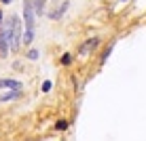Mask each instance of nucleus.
Listing matches in <instances>:
<instances>
[{"label":"nucleus","mask_w":146,"mask_h":141,"mask_svg":"<svg viewBox=\"0 0 146 141\" xmlns=\"http://www.w3.org/2000/svg\"><path fill=\"white\" fill-rule=\"evenodd\" d=\"M42 91H44V93H49V91H51V82H49V80L42 84Z\"/></svg>","instance_id":"nucleus-12"},{"label":"nucleus","mask_w":146,"mask_h":141,"mask_svg":"<svg viewBox=\"0 0 146 141\" xmlns=\"http://www.w3.org/2000/svg\"><path fill=\"white\" fill-rule=\"evenodd\" d=\"M32 7H34V13H42L44 11V0H34Z\"/></svg>","instance_id":"nucleus-7"},{"label":"nucleus","mask_w":146,"mask_h":141,"mask_svg":"<svg viewBox=\"0 0 146 141\" xmlns=\"http://www.w3.org/2000/svg\"><path fill=\"white\" fill-rule=\"evenodd\" d=\"M28 57H30V59H38V51H34V49H32V51L28 53Z\"/></svg>","instance_id":"nucleus-11"},{"label":"nucleus","mask_w":146,"mask_h":141,"mask_svg":"<svg viewBox=\"0 0 146 141\" xmlns=\"http://www.w3.org/2000/svg\"><path fill=\"white\" fill-rule=\"evenodd\" d=\"M32 38H34V32H26V34H23V44H30Z\"/></svg>","instance_id":"nucleus-8"},{"label":"nucleus","mask_w":146,"mask_h":141,"mask_svg":"<svg viewBox=\"0 0 146 141\" xmlns=\"http://www.w3.org/2000/svg\"><path fill=\"white\" fill-rule=\"evenodd\" d=\"M9 21H11V40H9V42H11L13 51H17L19 42H21V23H19V17H15V15L9 19Z\"/></svg>","instance_id":"nucleus-1"},{"label":"nucleus","mask_w":146,"mask_h":141,"mask_svg":"<svg viewBox=\"0 0 146 141\" xmlns=\"http://www.w3.org/2000/svg\"><path fill=\"white\" fill-rule=\"evenodd\" d=\"M0 89H13V91H21L23 84L17 82V80H11V78H2L0 80Z\"/></svg>","instance_id":"nucleus-4"},{"label":"nucleus","mask_w":146,"mask_h":141,"mask_svg":"<svg viewBox=\"0 0 146 141\" xmlns=\"http://www.w3.org/2000/svg\"><path fill=\"white\" fill-rule=\"evenodd\" d=\"M0 21H2V11H0Z\"/></svg>","instance_id":"nucleus-14"},{"label":"nucleus","mask_w":146,"mask_h":141,"mask_svg":"<svg viewBox=\"0 0 146 141\" xmlns=\"http://www.w3.org/2000/svg\"><path fill=\"white\" fill-rule=\"evenodd\" d=\"M95 47H98V38H91V40H87V42H85L83 47H80V51H78V53H80V57H87V55L91 53Z\"/></svg>","instance_id":"nucleus-5"},{"label":"nucleus","mask_w":146,"mask_h":141,"mask_svg":"<svg viewBox=\"0 0 146 141\" xmlns=\"http://www.w3.org/2000/svg\"><path fill=\"white\" fill-rule=\"evenodd\" d=\"M0 2H4V4H9V2H11V0H0Z\"/></svg>","instance_id":"nucleus-13"},{"label":"nucleus","mask_w":146,"mask_h":141,"mask_svg":"<svg viewBox=\"0 0 146 141\" xmlns=\"http://www.w3.org/2000/svg\"><path fill=\"white\" fill-rule=\"evenodd\" d=\"M21 95V91H13V93H2L0 95V101H9V99H15Z\"/></svg>","instance_id":"nucleus-6"},{"label":"nucleus","mask_w":146,"mask_h":141,"mask_svg":"<svg viewBox=\"0 0 146 141\" xmlns=\"http://www.w3.org/2000/svg\"><path fill=\"white\" fill-rule=\"evenodd\" d=\"M66 127H68V122H66V120H59V122H57V129H59V131H64Z\"/></svg>","instance_id":"nucleus-10"},{"label":"nucleus","mask_w":146,"mask_h":141,"mask_svg":"<svg viewBox=\"0 0 146 141\" xmlns=\"http://www.w3.org/2000/svg\"><path fill=\"white\" fill-rule=\"evenodd\" d=\"M62 63H64V65H70V63H72V55H70V53H66V55L62 57Z\"/></svg>","instance_id":"nucleus-9"},{"label":"nucleus","mask_w":146,"mask_h":141,"mask_svg":"<svg viewBox=\"0 0 146 141\" xmlns=\"http://www.w3.org/2000/svg\"><path fill=\"white\" fill-rule=\"evenodd\" d=\"M11 21L4 23L2 30H0V57H7L9 55V49H11Z\"/></svg>","instance_id":"nucleus-2"},{"label":"nucleus","mask_w":146,"mask_h":141,"mask_svg":"<svg viewBox=\"0 0 146 141\" xmlns=\"http://www.w3.org/2000/svg\"><path fill=\"white\" fill-rule=\"evenodd\" d=\"M23 19H26V32H34V26H36V17H34L32 0H26V2H23Z\"/></svg>","instance_id":"nucleus-3"}]
</instances>
